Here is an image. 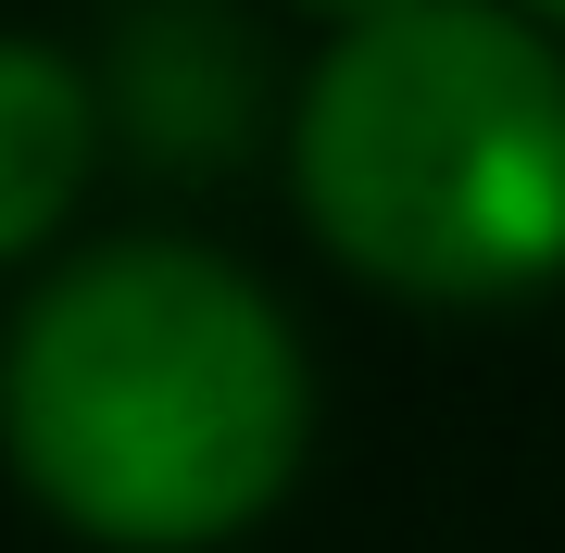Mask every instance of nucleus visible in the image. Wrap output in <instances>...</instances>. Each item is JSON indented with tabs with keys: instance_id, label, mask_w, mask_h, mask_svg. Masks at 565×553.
Listing matches in <instances>:
<instances>
[{
	"instance_id": "7ed1b4c3",
	"label": "nucleus",
	"mask_w": 565,
	"mask_h": 553,
	"mask_svg": "<svg viewBox=\"0 0 565 553\" xmlns=\"http://www.w3.org/2000/svg\"><path fill=\"white\" fill-rule=\"evenodd\" d=\"M239 102H252V51L214 0H139L126 13V126L177 164H214L239 139Z\"/></svg>"
},
{
	"instance_id": "20e7f679",
	"label": "nucleus",
	"mask_w": 565,
	"mask_h": 553,
	"mask_svg": "<svg viewBox=\"0 0 565 553\" xmlns=\"http://www.w3.org/2000/svg\"><path fill=\"white\" fill-rule=\"evenodd\" d=\"M88 139H102L88 76L39 39H0V265L63 226V202L88 177Z\"/></svg>"
},
{
	"instance_id": "f257e3e1",
	"label": "nucleus",
	"mask_w": 565,
	"mask_h": 553,
	"mask_svg": "<svg viewBox=\"0 0 565 553\" xmlns=\"http://www.w3.org/2000/svg\"><path fill=\"white\" fill-rule=\"evenodd\" d=\"M0 440L13 478L88 541H226L302 466L289 315L214 252L126 240L25 302L0 352Z\"/></svg>"
},
{
	"instance_id": "423d86ee",
	"label": "nucleus",
	"mask_w": 565,
	"mask_h": 553,
	"mask_svg": "<svg viewBox=\"0 0 565 553\" xmlns=\"http://www.w3.org/2000/svg\"><path fill=\"white\" fill-rule=\"evenodd\" d=\"M503 13H527V25H565V0H503Z\"/></svg>"
},
{
	"instance_id": "39448f33",
	"label": "nucleus",
	"mask_w": 565,
	"mask_h": 553,
	"mask_svg": "<svg viewBox=\"0 0 565 553\" xmlns=\"http://www.w3.org/2000/svg\"><path fill=\"white\" fill-rule=\"evenodd\" d=\"M302 13H340V25H364V13H390V0H302Z\"/></svg>"
},
{
	"instance_id": "f03ea898",
	"label": "nucleus",
	"mask_w": 565,
	"mask_h": 553,
	"mask_svg": "<svg viewBox=\"0 0 565 553\" xmlns=\"http://www.w3.org/2000/svg\"><path fill=\"white\" fill-rule=\"evenodd\" d=\"M315 240L415 302L565 277V63L503 0H390L340 25L289 126Z\"/></svg>"
}]
</instances>
